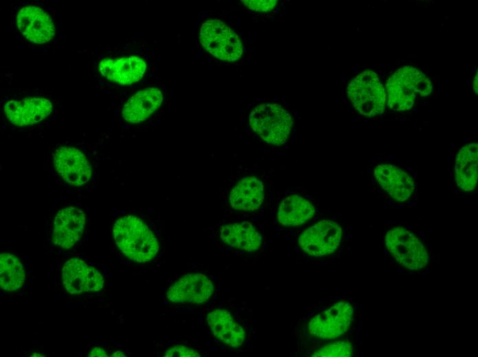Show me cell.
<instances>
[{"instance_id":"obj_1","label":"cell","mask_w":478,"mask_h":357,"mask_svg":"<svg viewBox=\"0 0 478 357\" xmlns=\"http://www.w3.org/2000/svg\"><path fill=\"white\" fill-rule=\"evenodd\" d=\"M115 244L128 259L137 262L152 260L159 251V242L148 227L139 218L128 215L113 224Z\"/></svg>"},{"instance_id":"obj_2","label":"cell","mask_w":478,"mask_h":357,"mask_svg":"<svg viewBox=\"0 0 478 357\" xmlns=\"http://www.w3.org/2000/svg\"><path fill=\"white\" fill-rule=\"evenodd\" d=\"M249 125L253 131L266 143L273 146L284 144L293 126L291 115L276 103H262L250 113Z\"/></svg>"},{"instance_id":"obj_3","label":"cell","mask_w":478,"mask_h":357,"mask_svg":"<svg viewBox=\"0 0 478 357\" xmlns=\"http://www.w3.org/2000/svg\"><path fill=\"white\" fill-rule=\"evenodd\" d=\"M385 245L395 261L408 270H419L428 264L429 257L424 245L409 229L400 226L389 229Z\"/></svg>"},{"instance_id":"obj_4","label":"cell","mask_w":478,"mask_h":357,"mask_svg":"<svg viewBox=\"0 0 478 357\" xmlns=\"http://www.w3.org/2000/svg\"><path fill=\"white\" fill-rule=\"evenodd\" d=\"M199 38L204 49L221 60L234 62L243 54L242 43L238 35L220 20L210 19L204 22Z\"/></svg>"},{"instance_id":"obj_5","label":"cell","mask_w":478,"mask_h":357,"mask_svg":"<svg viewBox=\"0 0 478 357\" xmlns=\"http://www.w3.org/2000/svg\"><path fill=\"white\" fill-rule=\"evenodd\" d=\"M373 70L366 69L353 78L348 87V97L356 111L368 117L383 113L386 93L380 82H371Z\"/></svg>"},{"instance_id":"obj_6","label":"cell","mask_w":478,"mask_h":357,"mask_svg":"<svg viewBox=\"0 0 478 357\" xmlns=\"http://www.w3.org/2000/svg\"><path fill=\"white\" fill-rule=\"evenodd\" d=\"M353 313V307L349 302L339 301L310 320L309 332L321 339L338 338L349 330Z\"/></svg>"},{"instance_id":"obj_7","label":"cell","mask_w":478,"mask_h":357,"mask_svg":"<svg viewBox=\"0 0 478 357\" xmlns=\"http://www.w3.org/2000/svg\"><path fill=\"white\" fill-rule=\"evenodd\" d=\"M342 228L336 222L323 220L305 230L299 237V245L306 254L321 257L332 254L339 246Z\"/></svg>"},{"instance_id":"obj_8","label":"cell","mask_w":478,"mask_h":357,"mask_svg":"<svg viewBox=\"0 0 478 357\" xmlns=\"http://www.w3.org/2000/svg\"><path fill=\"white\" fill-rule=\"evenodd\" d=\"M214 288L212 280L206 275L193 273L181 277L171 285L166 297L175 303L201 304L211 298Z\"/></svg>"},{"instance_id":"obj_9","label":"cell","mask_w":478,"mask_h":357,"mask_svg":"<svg viewBox=\"0 0 478 357\" xmlns=\"http://www.w3.org/2000/svg\"><path fill=\"white\" fill-rule=\"evenodd\" d=\"M54 164L65 181L73 186L83 185L91 178L92 170L89 161L75 148H58L54 154Z\"/></svg>"},{"instance_id":"obj_10","label":"cell","mask_w":478,"mask_h":357,"mask_svg":"<svg viewBox=\"0 0 478 357\" xmlns=\"http://www.w3.org/2000/svg\"><path fill=\"white\" fill-rule=\"evenodd\" d=\"M86 224V215L78 207H67L54 218L53 243L64 249H71L80 239Z\"/></svg>"},{"instance_id":"obj_11","label":"cell","mask_w":478,"mask_h":357,"mask_svg":"<svg viewBox=\"0 0 478 357\" xmlns=\"http://www.w3.org/2000/svg\"><path fill=\"white\" fill-rule=\"evenodd\" d=\"M16 23L21 34L35 43H45L55 35V27L50 16L41 8L27 5L16 16Z\"/></svg>"},{"instance_id":"obj_12","label":"cell","mask_w":478,"mask_h":357,"mask_svg":"<svg viewBox=\"0 0 478 357\" xmlns=\"http://www.w3.org/2000/svg\"><path fill=\"white\" fill-rule=\"evenodd\" d=\"M7 119L14 125L24 126L38 123L49 115L52 102L45 97L11 100L4 106Z\"/></svg>"},{"instance_id":"obj_13","label":"cell","mask_w":478,"mask_h":357,"mask_svg":"<svg viewBox=\"0 0 478 357\" xmlns=\"http://www.w3.org/2000/svg\"><path fill=\"white\" fill-rule=\"evenodd\" d=\"M374 176L379 185L396 201L404 202L408 200L414 192L413 178L394 165H377L374 169Z\"/></svg>"},{"instance_id":"obj_14","label":"cell","mask_w":478,"mask_h":357,"mask_svg":"<svg viewBox=\"0 0 478 357\" xmlns=\"http://www.w3.org/2000/svg\"><path fill=\"white\" fill-rule=\"evenodd\" d=\"M99 69L102 75L109 80L121 84H130L142 78L146 65L144 60L137 56L105 58L100 62Z\"/></svg>"},{"instance_id":"obj_15","label":"cell","mask_w":478,"mask_h":357,"mask_svg":"<svg viewBox=\"0 0 478 357\" xmlns=\"http://www.w3.org/2000/svg\"><path fill=\"white\" fill-rule=\"evenodd\" d=\"M162 100L163 95L158 88H145L127 100L122 109V117L128 123L141 122L160 106Z\"/></svg>"},{"instance_id":"obj_16","label":"cell","mask_w":478,"mask_h":357,"mask_svg":"<svg viewBox=\"0 0 478 357\" xmlns=\"http://www.w3.org/2000/svg\"><path fill=\"white\" fill-rule=\"evenodd\" d=\"M207 321L213 335L220 342L232 348L244 343V330L227 310L217 308L207 314Z\"/></svg>"},{"instance_id":"obj_17","label":"cell","mask_w":478,"mask_h":357,"mask_svg":"<svg viewBox=\"0 0 478 357\" xmlns=\"http://www.w3.org/2000/svg\"><path fill=\"white\" fill-rule=\"evenodd\" d=\"M264 197L260 180L248 176L239 181L229 193V204L235 210L254 211L262 205Z\"/></svg>"},{"instance_id":"obj_18","label":"cell","mask_w":478,"mask_h":357,"mask_svg":"<svg viewBox=\"0 0 478 357\" xmlns=\"http://www.w3.org/2000/svg\"><path fill=\"white\" fill-rule=\"evenodd\" d=\"M478 145L466 143L457 154L455 165V181L464 192L474 190L477 183Z\"/></svg>"},{"instance_id":"obj_19","label":"cell","mask_w":478,"mask_h":357,"mask_svg":"<svg viewBox=\"0 0 478 357\" xmlns=\"http://www.w3.org/2000/svg\"><path fill=\"white\" fill-rule=\"evenodd\" d=\"M220 233L223 242L247 251L258 250L262 243L261 235L248 222L227 224L221 227Z\"/></svg>"},{"instance_id":"obj_20","label":"cell","mask_w":478,"mask_h":357,"mask_svg":"<svg viewBox=\"0 0 478 357\" xmlns=\"http://www.w3.org/2000/svg\"><path fill=\"white\" fill-rule=\"evenodd\" d=\"M315 213L310 202L303 196L292 194L285 197L280 205L277 220L285 226H299L310 220Z\"/></svg>"},{"instance_id":"obj_21","label":"cell","mask_w":478,"mask_h":357,"mask_svg":"<svg viewBox=\"0 0 478 357\" xmlns=\"http://www.w3.org/2000/svg\"><path fill=\"white\" fill-rule=\"evenodd\" d=\"M89 265L82 260L73 257L64 263L62 268V282L71 295L87 293Z\"/></svg>"},{"instance_id":"obj_22","label":"cell","mask_w":478,"mask_h":357,"mask_svg":"<svg viewBox=\"0 0 478 357\" xmlns=\"http://www.w3.org/2000/svg\"><path fill=\"white\" fill-rule=\"evenodd\" d=\"M25 274L20 260L14 255L3 252L0 255V285L6 291H16L25 281Z\"/></svg>"},{"instance_id":"obj_23","label":"cell","mask_w":478,"mask_h":357,"mask_svg":"<svg viewBox=\"0 0 478 357\" xmlns=\"http://www.w3.org/2000/svg\"><path fill=\"white\" fill-rule=\"evenodd\" d=\"M353 355V346L348 341H340L328 344L315 351V357H349Z\"/></svg>"},{"instance_id":"obj_24","label":"cell","mask_w":478,"mask_h":357,"mask_svg":"<svg viewBox=\"0 0 478 357\" xmlns=\"http://www.w3.org/2000/svg\"><path fill=\"white\" fill-rule=\"evenodd\" d=\"M242 3L249 9L259 12H269L275 9L277 5V0H243Z\"/></svg>"},{"instance_id":"obj_25","label":"cell","mask_w":478,"mask_h":357,"mask_svg":"<svg viewBox=\"0 0 478 357\" xmlns=\"http://www.w3.org/2000/svg\"><path fill=\"white\" fill-rule=\"evenodd\" d=\"M104 277L101 273L96 268L91 266H89V292L100 291L102 289L104 286Z\"/></svg>"},{"instance_id":"obj_26","label":"cell","mask_w":478,"mask_h":357,"mask_svg":"<svg viewBox=\"0 0 478 357\" xmlns=\"http://www.w3.org/2000/svg\"><path fill=\"white\" fill-rule=\"evenodd\" d=\"M165 357H200L196 350L184 345H175L166 351Z\"/></svg>"},{"instance_id":"obj_27","label":"cell","mask_w":478,"mask_h":357,"mask_svg":"<svg viewBox=\"0 0 478 357\" xmlns=\"http://www.w3.org/2000/svg\"><path fill=\"white\" fill-rule=\"evenodd\" d=\"M87 356L90 357H95V356H100V357H107L108 355L105 352V351L100 348V347H95L93 348L90 353L87 355Z\"/></svg>"},{"instance_id":"obj_28","label":"cell","mask_w":478,"mask_h":357,"mask_svg":"<svg viewBox=\"0 0 478 357\" xmlns=\"http://www.w3.org/2000/svg\"><path fill=\"white\" fill-rule=\"evenodd\" d=\"M478 73V72H477ZM476 73L473 80V90L476 94L478 93V74Z\"/></svg>"},{"instance_id":"obj_29","label":"cell","mask_w":478,"mask_h":357,"mask_svg":"<svg viewBox=\"0 0 478 357\" xmlns=\"http://www.w3.org/2000/svg\"><path fill=\"white\" fill-rule=\"evenodd\" d=\"M112 357H125L126 356L122 351H116L111 355Z\"/></svg>"},{"instance_id":"obj_30","label":"cell","mask_w":478,"mask_h":357,"mask_svg":"<svg viewBox=\"0 0 478 357\" xmlns=\"http://www.w3.org/2000/svg\"><path fill=\"white\" fill-rule=\"evenodd\" d=\"M32 357H35V356H45V355H43L40 353H34L32 356Z\"/></svg>"},{"instance_id":"obj_31","label":"cell","mask_w":478,"mask_h":357,"mask_svg":"<svg viewBox=\"0 0 478 357\" xmlns=\"http://www.w3.org/2000/svg\"><path fill=\"white\" fill-rule=\"evenodd\" d=\"M67 308H76V304H67Z\"/></svg>"},{"instance_id":"obj_32","label":"cell","mask_w":478,"mask_h":357,"mask_svg":"<svg viewBox=\"0 0 478 357\" xmlns=\"http://www.w3.org/2000/svg\"><path fill=\"white\" fill-rule=\"evenodd\" d=\"M34 344H43V341H34Z\"/></svg>"},{"instance_id":"obj_33","label":"cell","mask_w":478,"mask_h":357,"mask_svg":"<svg viewBox=\"0 0 478 357\" xmlns=\"http://www.w3.org/2000/svg\"><path fill=\"white\" fill-rule=\"evenodd\" d=\"M464 78H462V87H464L465 86V85L464 84Z\"/></svg>"},{"instance_id":"obj_34","label":"cell","mask_w":478,"mask_h":357,"mask_svg":"<svg viewBox=\"0 0 478 357\" xmlns=\"http://www.w3.org/2000/svg\"><path fill=\"white\" fill-rule=\"evenodd\" d=\"M437 87H440V78L438 79V85H437Z\"/></svg>"},{"instance_id":"obj_35","label":"cell","mask_w":478,"mask_h":357,"mask_svg":"<svg viewBox=\"0 0 478 357\" xmlns=\"http://www.w3.org/2000/svg\"><path fill=\"white\" fill-rule=\"evenodd\" d=\"M378 72H379V73H380V76H381V75H382V69H378Z\"/></svg>"},{"instance_id":"obj_36","label":"cell","mask_w":478,"mask_h":357,"mask_svg":"<svg viewBox=\"0 0 478 357\" xmlns=\"http://www.w3.org/2000/svg\"><path fill=\"white\" fill-rule=\"evenodd\" d=\"M472 73H473V74L475 73V68H473Z\"/></svg>"},{"instance_id":"obj_37","label":"cell","mask_w":478,"mask_h":357,"mask_svg":"<svg viewBox=\"0 0 478 357\" xmlns=\"http://www.w3.org/2000/svg\"><path fill=\"white\" fill-rule=\"evenodd\" d=\"M381 68H382L381 66H378V69H381Z\"/></svg>"},{"instance_id":"obj_38","label":"cell","mask_w":478,"mask_h":357,"mask_svg":"<svg viewBox=\"0 0 478 357\" xmlns=\"http://www.w3.org/2000/svg\"><path fill=\"white\" fill-rule=\"evenodd\" d=\"M422 71H423L424 72H425V71H426V69H425V68H423V69H422ZM423 71H422V72H423Z\"/></svg>"},{"instance_id":"obj_39","label":"cell","mask_w":478,"mask_h":357,"mask_svg":"<svg viewBox=\"0 0 478 357\" xmlns=\"http://www.w3.org/2000/svg\"><path fill=\"white\" fill-rule=\"evenodd\" d=\"M431 79H432L433 80H435V76H432V77H431Z\"/></svg>"},{"instance_id":"obj_40","label":"cell","mask_w":478,"mask_h":357,"mask_svg":"<svg viewBox=\"0 0 478 357\" xmlns=\"http://www.w3.org/2000/svg\"><path fill=\"white\" fill-rule=\"evenodd\" d=\"M87 347H88V349H89V348H90V345H88Z\"/></svg>"},{"instance_id":"obj_41","label":"cell","mask_w":478,"mask_h":357,"mask_svg":"<svg viewBox=\"0 0 478 357\" xmlns=\"http://www.w3.org/2000/svg\"><path fill=\"white\" fill-rule=\"evenodd\" d=\"M387 77H383L384 80H386Z\"/></svg>"}]
</instances>
